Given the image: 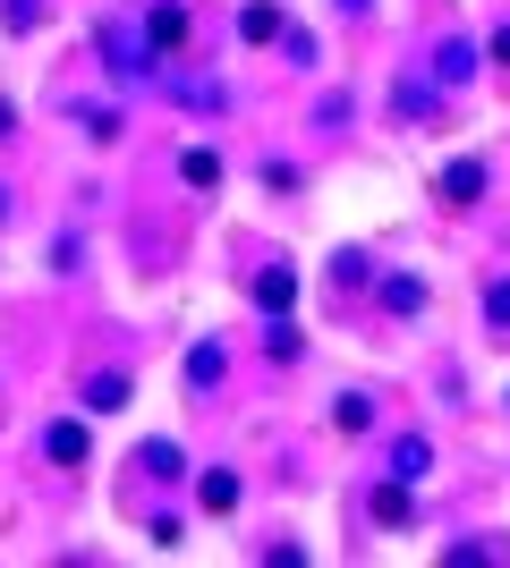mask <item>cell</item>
<instances>
[{
    "instance_id": "1",
    "label": "cell",
    "mask_w": 510,
    "mask_h": 568,
    "mask_svg": "<svg viewBox=\"0 0 510 568\" xmlns=\"http://www.w3.org/2000/svg\"><path fill=\"white\" fill-rule=\"evenodd\" d=\"M146 43L162 51V60L188 51V9H179V0H153V9H146Z\"/></svg>"
},
{
    "instance_id": "2",
    "label": "cell",
    "mask_w": 510,
    "mask_h": 568,
    "mask_svg": "<svg viewBox=\"0 0 510 568\" xmlns=\"http://www.w3.org/2000/svg\"><path fill=\"white\" fill-rule=\"evenodd\" d=\"M256 306H264V314H290V306H298V281L281 272V263H264V272H256Z\"/></svg>"
},
{
    "instance_id": "3",
    "label": "cell",
    "mask_w": 510,
    "mask_h": 568,
    "mask_svg": "<svg viewBox=\"0 0 510 568\" xmlns=\"http://www.w3.org/2000/svg\"><path fill=\"white\" fill-rule=\"evenodd\" d=\"M366 509H374L383 526H409V518H417V509H409V484H400V475H391V484H374V500H366Z\"/></svg>"
},
{
    "instance_id": "4",
    "label": "cell",
    "mask_w": 510,
    "mask_h": 568,
    "mask_svg": "<svg viewBox=\"0 0 510 568\" xmlns=\"http://www.w3.org/2000/svg\"><path fill=\"white\" fill-rule=\"evenodd\" d=\"M442 195H451V204H477V195H486V162H451L442 170Z\"/></svg>"
},
{
    "instance_id": "5",
    "label": "cell",
    "mask_w": 510,
    "mask_h": 568,
    "mask_svg": "<svg viewBox=\"0 0 510 568\" xmlns=\"http://www.w3.org/2000/svg\"><path fill=\"white\" fill-rule=\"evenodd\" d=\"M383 306L400 314V323H409V314L426 306V281H417V272H391V281H383Z\"/></svg>"
},
{
    "instance_id": "6",
    "label": "cell",
    "mask_w": 510,
    "mask_h": 568,
    "mask_svg": "<svg viewBox=\"0 0 510 568\" xmlns=\"http://www.w3.org/2000/svg\"><path fill=\"white\" fill-rule=\"evenodd\" d=\"M43 450L60 458V467H86V425H51V433H43Z\"/></svg>"
},
{
    "instance_id": "7",
    "label": "cell",
    "mask_w": 510,
    "mask_h": 568,
    "mask_svg": "<svg viewBox=\"0 0 510 568\" xmlns=\"http://www.w3.org/2000/svg\"><path fill=\"white\" fill-rule=\"evenodd\" d=\"M86 407H94V416L128 407V374H94V382H86Z\"/></svg>"
},
{
    "instance_id": "8",
    "label": "cell",
    "mask_w": 510,
    "mask_h": 568,
    "mask_svg": "<svg viewBox=\"0 0 510 568\" xmlns=\"http://www.w3.org/2000/svg\"><path fill=\"white\" fill-rule=\"evenodd\" d=\"M239 34H247V43H281V9H272V0H256V9L239 18Z\"/></svg>"
},
{
    "instance_id": "9",
    "label": "cell",
    "mask_w": 510,
    "mask_h": 568,
    "mask_svg": "<svg viewBox=\"0 0 510 568\" xmlns=\"http://www.w3.org/2000/svg\"><path fill=\"white\" fill-rule=\"evenodd\" d=\"M179 179H188V187H221V153H204V144H196L188 162H179Z\"/></svg>"
},
{
    "instance_id": "10",
    "label": "cell",
    "mask_w": 510,
    "mask_h": 568,
    "mask_svg": "<svg viewBox=\"0 0 510 568\" xmlns=\"http://www.w3.org/2000/svg\"><path fill=\"white\" fill-rule=\"evenodd\" d=\"M468 69H477V51H468V43H442V60H434L442 85H468Z\"/></svg>"
},
{
    "instance_id": "11",
    "label": "cell",
    "mask_w": 510,
    "mask_h": 568,
    "mask_svg": "<svg viewBox=\"0 0 510 568\" xmlns=\"http://www.w3.org/2000/svg\"><path fill=\"white\" fill-rule=\"evenodd\" d=\"M426 467H434V450H426V442H400V450H391V475H400V484H417Z\"/></svg>"
},
{
    "instance_id": "12",
    "label": "cell",
    "mask_w": 510,
    "mask_h": 568,
    "mask_svg": "<svg viewBox=\"0 0 510 568\" xmlns=\"http://www.w3.org/2000/svg\"><path fill=\"white\" fill-rule=\"evenodd\" d=\"M188 382H196V390H204V382H221V348H213V339H204V348H188Z\"/></svg>"
},
{
    "instance_id": "13",
    "label": "cell",
    "mask_w": 510,
    "mask_h": 568,
    "mask_svg": "<svg viewBox=\"0 0 510 568\" xmlns=\"http://www.w3.org/2000/svg\"><path fill=\"white\" fill-rule=\"evenodd\" d=\"M204 509H213V518H221V509H239V475H204Z\"/></svg>"
},
{
    "instance_id": "14",
    "label": "cell",
    "mask_w": 510,
    "mask_h": 568,
    "mask_svg": "<svg viewBox=\"0 0 510 568\" xmlns=\"http://www.w3.org/2000/svg\"><path fill=\"white\" fill-rule=\"evenodd\" d=\"M486 314H493V323H510V281H493V288H486Z\"/></svg>"
},
{
    "instance_id": "15",
    "label": "cell",
    "mask_w": 510,
    "mask_h": 568,
    "mask_svg": "<svg viewBox=\"0 0 510 568\" xmlns=\"http://www.w3.org/2000/svg\"><path fill=\"white\" fill-rule=\"evenodd\" d=\"M493 69H510V26H502V34H493Z\"/></svg>"
},
{
    "instance_id": "16",
    "label": "cell",
    "mask_w": 510,
    "mask_h": 568,
    "mask_svg": "<svg viewBox=\"0 0 510 568\" xmlns=\"http://www.w3.org/2000/svg\"><path fill=\"white\" fill-rule=\"evenodd\" d=\"M0 213H9V187H0Z\"/></svg>"
}]
</instances>
